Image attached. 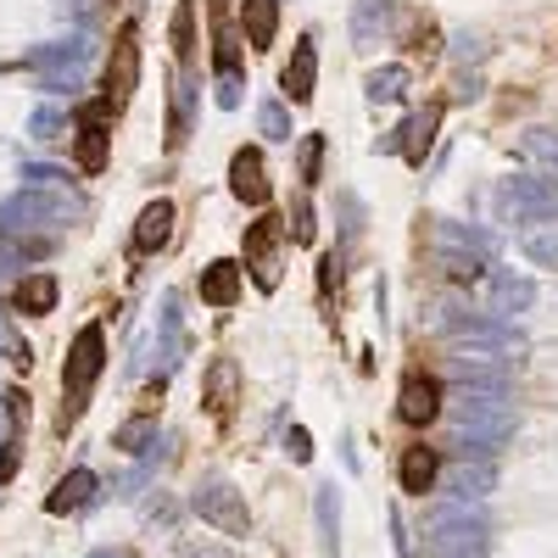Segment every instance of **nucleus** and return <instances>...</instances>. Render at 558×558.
<instances>
[{
    "label": "nucleus",
    "instance_id": "6",
    "mask_svg": "<svg viewBox=\"0 0 558 558\" xmlns=\"http://www.w3.org/2000/svg\"><path fill=\"white\" fill-rule=\"evenodd\" d=\"M202 402H207L213 418H229V413H235V402H241V368H235V357H218V363L207 368Z\"/></svg>",
    "mask_w": 558,
    "mask_h": 558
},
{
    "label": "nucleus",
    "instance_id": "5",
    "mask_svg": "<svg viewBox=\"0 0 558 558\" xmlns=\"http://www.w3.org/2000/svg\"><path fill=\"white\" fill-rule=\"evenodd\" d=\"M134 84H140V39H134V28H123L118 45H112V62H107V84H101V96L112 101V112L134 96Z\"/></svg>",
    "mask_w": 558,
    "mask_h": 558
},
{
    "label": "nucleus",
    "instance_id": "25",
    "mask_svg": "<svg viewBox=\"0 0 558 558\" xmlns=\"http://www.w3.org/2000/svg\"><path fill=\"white\" fill-rule=\"evenodd\" d=\"M96 558H112V553H96Z\"/></svg>",
    "mask_w": 558,
    "mask_h": 558
},
{
    "label": "nucleus",
    "instance_id": "4",
    "mask_svg": "<svg viewBox=\"0 0 558 558\" xmlns=\"http://www.w3.org/2000/svg\"><path fill=\"white\" fill-rule=\"evenodd\" d=\"M107 112H112V101L101 96V101H89L84 112H78V129H73V157H78V168L84 173H101L107 168Z\"/></svg>",
    "mask_w": 558,
    "mask_h": 558
},
{
    "label": "nucleus",
    "instance_id": "14",
    "mask_svg": "<svg viewBox=\"0 0 558 558\" xmlns=\"http://www.w3.org/2000/svg\"><path fill=\"white\" fill-rule=\"evenodd\" d=\"M241 23H246L252 51H268L274 28H279V0H241Z\"/></svg>",
    "mask_w": 558,
    "mask_h": 558
},
{
    "label": "nucleus",
    "instance_id": "16",
    "mask_svg": "<svg viewBox=\"0 0 558 558\" xmlns=\"http://www.w3.org/2000/svg\"><path fill=\"white\" fill-rule=\"evenodd\" d=\"M89 492H96V475H89V470H73L51 497H45V508H51V514H73V508L89 502Z\"/></svg>",
    "mask_w": 558,
    "mask_h": 558
},
{
    "label": "nucleus",
    "instance_id": "23",
    "mask_svg": "<svg viewBox=\"0 0 558 558\" xmlns=\"http://www.w3.org/2000/svg\"><path fill=\"white\" fill-rule=\"evenodd\" d=\"M286 447H291V458H296V463H307V458H313V441H307V430H302V425L286 436Z\"/></svg>",
    "mask_w": 558,
    "mask_h": 558
},
{
    "label": "nucleus",
    "instance_id": "19",
    "mask_svg": "<svg viewBox=\"0 0 558 558\" xmlns=\"http://www.w3.org/2000/svg\"><path fill=\"white\" fill-rule=\"evenodd\" d=\"M151 430H157V425H151V408H146L140 418H129V425L118 430V447H123V452H140V447L151 441Z\"/></svg>",
    "mask_w": 558,
    "mask_h": 558
},
{
    "label": "nucleus",
    "instance_id": "2",
    "mask_svg": "<svg viewBox=\"0 0 558 558\" xmlns=\"http://www.w3.org/2000/svg\"><path fill=\"white\" fill-rule=\"evenodd\" d=\"M279 246H286V218H257L252 229H246V268H252V279H257V286L263 291H274L279 286V268H286V263H279Z\"/></svg>",
    "mask_w": 558,
    "mask_h": 558
},
{
    "label": "nucleus",
    "instance_id": "9",
    "mask_svg": "<svg viewBox=\"0 0 558 558\" xmlns=\"http://www.w3.org/2000/svg\"><path fill=\"white\" fill-rule=\"evenodd\" d=\"M436 475H441V452H436V447H425V441L408 447V452H402V463H397V481H402V492H408V497H425V492L436 486Z\"/></svg>",
    "mask_w": 558,
    "mask_h": 558
},
{
    "label": "nucleus",
    "instance_id": "15",
    "mask_svg": "<svg viewBox=\"0 0 558 558\" xmlns=\"http://www.w3.org/2000/svg\"><path fill=\"white\" fill-rule=\"evenodd\" d=\"M436 129H441V107H430V112H418L402 134L408 140H397V146H402V157L418 168V162H425V151H430V140H436Z\"/></svg>",
    "mask_w": 558,
    "mask_h": 558
},
{
    "label": "nucleus",
    "instance_id": "3",
    "mask_svg": "<svg viewBox=\"0 0 558 558\" xmlns=\"http://www.w3.org/2000/svg\"><path fill=\"white\" fill-rule=\"evenodd\" d=\"M196 514H202L207 525H218L223 536H246V531H252L246 502H241V492L229 486V481H202V492H196Z\"/></svg>",
    "mask_w": 558,
    "mask_h": 558
},
{
    "label": "nucleus",
    "instance_id": "24",
    "mask_svg": "<svg viewBox=\"0 0 558 558\" xmlns=\"http://www.w3.org/2000/svg\"><path fill=\"white\" fill-rule=\"evenodd\" d=\"M296 241H302V246L313 241V207H307V202L296 207Z\"/></svg>",
    "mask_w": 558,
    "mask_h": 558
},
{
    "label": "nucleus",
    "instance_id": "17",
    "mask_svg": "<svg viewBox=\"0 0 558 558\" xmlns=\"http://www.w3.org/2000/svg\"><path fill=\"white\" fill-rule=\"evenodd\" d=\"M173 57L184 68L196 62V7H191V0H179V12H173Z\"/></svg>",
    "mask_w": 558,
    "mask_h": 558
},
{
    "label": "nucleus",
    "instance_id": "11",
    "mask_svg": "<svg viewBox=\"0 0 558 558\" xmlns=\"http://www.w3.org/2000/svg\"><path fill=\"white\" fill-rule=\"evenodd\" d=\"M168 235H173V202H151L134 223V257H151L157 246H168Z\"/></svg>",
    "mask_w": 558,
    "mask_h": 558
},
{
    "label": "nucleus",
    "instance_id": "21",
    "mask_svg": "<svg viewBox=\"0 0 558 558\" xmlns=\"http://www.w3.org/2000/svg\"><path fill=\"white\" fill-rule=\"evenodd\" d=\"M318 162H324V134H307V140H302V179H307V184L318 179Z\"/></svg>",
    "mask_w": 558,
    "mask_h": 558
},
{
    "label": "nucleus",
    "instance_id": "10",
    "mask_svg": "<svg viewBox=\"0 0 558 558\" xmlns=\"http://www.w3.org/2000/svg\"><path fill=\"white\" fill-rule=\"evenodd\" d=\"M313 78H318V51H313V39H302L291 51V62H286V73H279V89H286L291 107L313 101Z\"/></svg>",
    "mask_w": 558,
    "mask_h": 558
},
{
    "label": "nucleus",
    "instance_id": "13",
    "mask_svg": "<svg viewBox=\"0 0 558 558\" xmlns=\"http://www.w3.org/2000/svg\"><path fill=\"white\" fill-rule=\"evenodd\" d=\"M57 291H62V286H57V274H28L23 286L12 291V307L28 313V318H39V313H51V307H57Z\"/></svg>",
    "mask_w": 558,
    "mask_h": 558
},
{
    "label": "nucleus",
    "instance_id": "8",
    "mask_svg": "<svg viewBox=\"0 0 558 558\" xmlns=\"http://www.w3.org/2000/svg\"><path fill=\"white\" fill-rule=\"evenodd\" d=\"M397 413L408 418V425H430V418L441 413V386L430 375H408L402 391H397Z\"/></svg>",
    "mask_w": 558,
    "mask_h": 558
},
{
    "label": "nucleus",
    "instance_id": "22",
    "mask_svg": "<svg viewBox=\"0 0 558 558\" xmlns=\"http://www.w3.org/2000/svg\"><path fill=\"white\" fill-rule=\"evenodd\" d=\"M17 452H23V441H17V436H12L7 447H0V481H12V475H17Z\"/></svg>",
    "mask_w": 558,
    "mask_h": 558
},
{
    "label": "nucleus",
    "instance_id": "20",
    "mask_svg": "<svg viewBox=\"0 0 558 558\" xmlns=\"http://www.w3.org/2000/svg\"><path fill=\"white\" fill-rule=\"evenodd\" d=\"M257 123H263L268 140H291V118H286V107H279V101H268V107L257 112Z\"/></svg>",
    "mask_w": 558,
    "mask_h": 558
},
{
    "label": "nucleus",
    "instance_id": "7",
    "mask_svg": "<svg viewBox=\"0 0 558 558\" xmlns=\"http://www.w3.org/2000/svg\"><path fill=\"white\" fill-rule=\"evenodd\" d=\"M229 191H235L246 207H263L268 202V168H263V151H235L229 157Z\"/></svg>",
    "mask_w": 558,
    "mask_h": 558
},
{
    "label": "nucleus",
    "instance_id": "12",
    "mask_svg": "<svg viewBox=\"0 0 558 558\" xmlns=\"http://www.w3.org/2000/svg\"><path fill=\"white\" fill-rule=\"evenodd\" d=\"M241 296V263H207L202 268V302L207 307H229Z\"/></svg>",
    "mask_w": 558,
    "mask_h": 558
},
{
    "label": "nucleus",
    "instance_id": "18",
    "mask_svg": "<svg viewBox=\"0 0 558 558\" xmlns=\"http://www.w3.org/2000/svg\"><path fill=\"white\" fill-rule=\"evenodd\" d=\"M408 96V68H380L368 78V101H402Z\"/></svg>",
    "mask_w": 558,
    "mask_h": 558
},
{
    "label": "nucleus",
    "instance_id": "1",
    "mask_svg": "<svg viewBox=\"0 0 558 558\" xmlns=\"http://www.w3.org/2000/svg\"><path fill=\"white\" fill-rule=\"evenodd\" d=\"M101 363H107V330H101V324H84L73 352H68V368H62V397H68L62 402V425H73V418L84 413L89 386L101 380Z\"/></svg>",
    "mask_w": 558,
    "mask_h": 558
}]
</instances>
